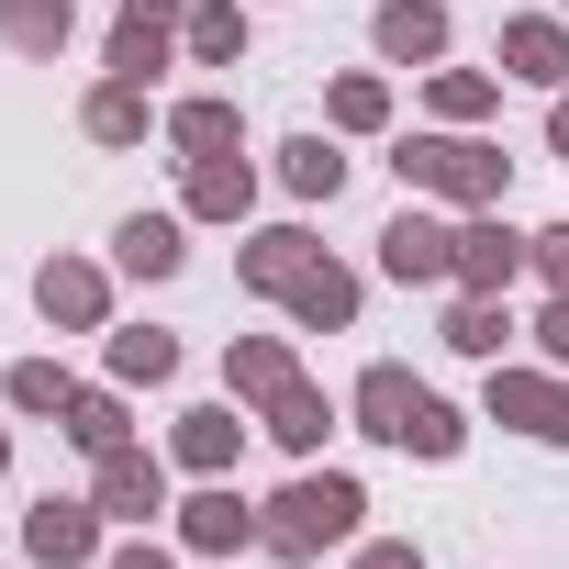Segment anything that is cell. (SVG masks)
<instances>
[{"label": "cell", "instance_id": "cell-1", "mask_svg": "<svg viewBox=\"0 0 569 569\" xmlns=\"http://www.w3.org/2000/svg\"><path fill=\"white\" fill-rule=\"evenodd\" d=\"M358 513H369V491H358L347 469H302L291 491L257 502V547H268L279 569H313L325 547H358Z\"/></svg>", "mask_w": 569, "mask_h": 569}, {"label": "cell", "instance_id": "cell-2", "mask_svg": "<svg viewBox=\"0 0 569 569\" xmlns=\"http://www.w3.org/2000/svg\"><path fill=\"white\" fill-rule=\"evenodd\" d=\"M391 179H402L413 201L491 212V201L513 190V157H502L491 134H458V123H436V134H402V146H391Z\"/></svg>", "mask_w": 569, "mask_h": 569}, {"label": "cell", "instance_id": "cell-3", "mask_svg": "<svg viewBox=\"0 0 569 569\" xmlns=\"http://www.w3.org/2000/svg\"><path fill=\"white\" fill-rule=\"evenodd\" d=\"M480 413L491 425H513V436H536V447H569V369H525V358H491V380H480Z\"/></svg>", "mask_w": 569, "mask_h": 569}, {"label": "cell", "instance_id": "cell-4", "mask_svg": "<svg viewBox=\"0 0 569 569\" xmlns=\"http://www.w3.org/2000/svg\"><path fill=\"white\" fill-rule=\"evenodd\" d=\"M380 279H402V291H447V279H458V223L402 190V212L380 223Z\"/></svg>", "mask_w": 569, "mask_h": 569}, {"label": "cell", "instance_id": "cell-5", "mask_svg": "<svg viewBox=\"0 0 569 569\" xmlns=\"http://www.w3.org/2000/svg\"><path fill=\"white\" fill-rule=\"evenodd\" d=\"M101 525H112V513H101L90 491H46V502L23 513V558H34V569H101V558H112Z\"/></svg>", "mask_w": 569, "mask_h": 569}, {"label": "cell", "instance_id": "cell-6", "mask_svg": "<svg viewBox=\"0 0 569 569\" xmlns=\"http://www.w3.org/2000/svg\"><path fill=\"white\" fill-rule=\"evenodd\" d=\"M168 536H179V558L223 569V558H246V547H257V502H246L234 480H201V491L168 513Z\"/></svg>", "mask_w": 569, "mask_h": 569}, {"label": "cell", "instance_id": "cell-7", "mask_svg": "<svg viewBox=\"0 0 569 569\" xmlns=\"http://www.w3.org/2000/svg\"><path fill=\"white\" fill-rule=\"evenodd\" d=\"M168 469L179 458H157V447H112V458H90V502L112 513V525H168L179 502H168Z\"/></svg>", "mask_w": 569, "mask_h": 569}, {"label": "cell", "instance_id": "cell-8", "mask_svg": "<svg viewBox=\"0 0 569 569\" xmlns=\"http://www.w3.org/2000/svg\"><path fill=\"white\" fill-rule=\"evenodd\" d=\"M34 313L57 336H112V268L101 257H46L34 268Z\"/></svg>", "mask_w": 569, "mask_h": 569}, {"label": "cell", "instance_id": "cell-9", "mask_svg": "<svg viewBox=\"0 0 569 569\" xmlns=\"http://www.w3.org/2000/svg\"><path fill=\"white\" fill-rule=\"evenodd\" d=\"M179 34H190V0H123L112 12V79L157 90V68H179Z\"/></svg>", "mask_w": 569, "mask_h": 569}, {"label": "cell", "instance_id": "cell-10", "mask_svg": "<svg viewBox=\"0 0 569 569\" xmlns=\"http://www.w3.org/2000/svg\"><path fill=\"white\" fill-rule=\"evenodd\" d=\"M525 279V234H513V212L491 201V212H458V279L447 291H513Z\"/></svg>", "mask_w": 569, "mask_h": 569}, {"label": "cell", "instance_id": "cell-11", "mask_svg": "<svg viewBox=\"0 0 569 569\" xmlns=\"http://www.w3.org/2000/svg\"><path fill=\"white\" fill-rule=\"evenodd\" d=\"M369 46H380V68H447L458 23H447V0H380V12H369Z\"/></svg>", "mask_w": 569, "mask_h": 569}, {"label": "cell", "instance_id": "cell-12", "mask_svg": "<svg viewBox=\"0 0 569 569\" xmlns=\"http://www.w3.org/2000/svg\"><path fill=\"white\" fill-rule=\"evenodd\" d=\"M168 458L190 469V480H223L234 458H246V402L223 391V402H190L179 425H168Z\"/></svg>", "mask_w": 569, "mask_h": 569}, {"label": "cell", "instance_id": "cell-13", "mask_svg": "<svg viewBox=\"0 0 569 569\" xmlns=\"http://www.w3.org/2000/svg\"><path fill=\"white\" fill-rule=\"evenodd\" d=\"M502 79H525V90H569V12H513L502 23V57H491Z\"/></svg>", "mask_w": 569, "mask_h": 569}, {"label": "cell", "instance_id": "cell-14", "mask_svg": "<svg viewBox=\"0 0 569 569\" xmlns=\"http://www.w3.org/2000/svg\"><path fill=\"white\" fill-rule=\"evenodd\" d=\"M79 134L123 157V146H146V134H168V101H157L146 79H101V90L79 101Z\"/></svg>", "mask_w": 569, "mask_h": 569}, {"label": "cell", "instance_id": "cell-15", "mask_svg": "<svg viewBox=\"0 0 569 569\" xmlns=\"http://www.w3.org/2000/svg\"><path fill=\"white\" fill-rule=\"evenodd\" d=\"M279 302H291V325H302V336H347V325H358V302H369V279H358L347 257H313Z\"/></svg>", "mask_w": 569, "mask_h": 569}, {"label": "cell", "instance_id": "cell-16", "mask_svg": "<svg viewBox=\"0 0 569 569\" xmlns=\"http://www.w3.org/2000/svg\"><path fill=\"white\" fill-rule=\"evenodd\" d=\"M112 268L123 279H179L190 268V212H123L112 223Z\"/></svg>", "mask_w": 569, "mask_h": 569}, {"label": "cell", "instance_id": "cell-17", "mask_svg": "<svg viewBox=\"0 0 569 569\" xmlns=\"http://www.w3.org/2000/svg\"><path fill=\"white\" fill-rule=\"evenodd\" d=\"M57 436H68L79 458L134 447V391H123V380H79V391H68V413H57Z\"/></svg>", "mask_w": 569, "mask_h": 569}, {"label": "cell", "instance_id": "cell-18", "mask_svg": "<svg viewBox=\"0 0 569 569\" xmlns=\"http://www.w3.org/2000/svg\"><path fill=\"white\" fill-rule=\"evenodd\" d=\"M313 257H325V246H313L302 223H257V234L234 246V279H246V291H257V302H279V291H291V279L313 268Z\"/></svg>", "mask_w": 569, "mask_h": 569}, {"label": "cell", "instance_id": "cell-19", "mask_svg": "<svg viewBox=\"0 0 569 569\" xmlns=\"http://www.w3.org/2000/svg\"><path fill=\"white\" fill-rule=\"evenodd\" d=\"M168 146H179V168H190V157H246V112H234V90H190V101H168Z\"/></svg>", "mask_w": 569, "mask_h": 569}, {"label": "cell", "instance_id": "cell-20", "mask_svg": "<svg viewBox=\"0 0 569 569\" xmlns=\"http://www.w3.org/2000/svg\"><path fill=\"white\" fill-rule=\"evenodd\" d=\"M179 212L190 223H246L257 212V168L246 157H190L179 168Z\"/></svg>", "mask_w": 569, "mask_h": 569}, {"label": "cell", "instance_id": "cell-21", "mask_svg": "<svg viewBox=\"0 0 569 569\" xmlns=\"http://www.w3.org/2000/svg\"><path fill=\"white\" fill-rule=\"evenodd\" d=\"M413 402H425V380H413L402 358H369V369H358V391H347V413H358V436H380V447H402V425H413Z\"/></svg>", "mask_w": 569, "mask_h": 569}, {"label": "cell", "instance_id": "cell-22", "mask_svg": "<svg viewBox=\"0 0 569 569\" xmlns=\"http://www.w3.org/2000/svg\"><path fill=\"white\" fill-rule=\"evenodd\" d=\"M436 347H458V358H513V302L502 291H447V325H436Z\"/></svg>", "mask_w": 569, "mask_h": 569}, {"label": "cell", "instance_id": "cell-23", "mask_svg": "<svg viewBox=\"0 0 569 569\" xmlns=\"http://www.w3.org/2000/svg\"><path fill=\"white\" fill-rule=\"evenodd\" d=\"M257 425H268V447H279V458H302V469H313V458H325V436H336V402H325L313 380H291L279 402H257Z\"/></svg>", "mask_w": 569, "mask_h": 569}, {"label": "cell", "instance_id": "cell-24", "mask_svg": "<svg viewBox=\"0 0 569 569\" xmlns=\"http://www.w3.org/2000/svg\"><path fill=\"white\" fill-rule=\"evenodd\" d=\"M302 380V358H291V336H234L223 347V391L257 413V402H279V391H291Z\"/></svg>", "mask_w": 569, "mask_h": 569}, {"label": "cell", "instance_id": "cell-25", "mask_svg": "<svg viewBox=\"0 0 569 569\" xmlns=\"http://www.w3.org/2000/svg\"><path fill=\"white\" fill-rule=\"evenodd\" d=\"M101 369H112L123 391H168V380H179V336H168V325H112V336H101Z\"/></svg>", "mask_w": 569, "mask_h": 569}, {"label": "cell", "instance_id": "cell-26", "mask_svg": "<svg viewBox=\"0 0 569 569\" xmlns=\"http://www.w3.org/2000/svg\"><path fill=\"white\" fill-rule=\"evenodd\" d=\"M68 34H79V0H0V46H12V57L57 68V57H68Z\"/></svg>", "mask_w": 569, "mask_h": 569}, {"label": "cell", "instance_id": "cell-27", "mask_svg": "<svg viewBox=\"0 0 569 569\" xmlns=\"http://www.w3.org/2000/svg\"><path fill=\"white\" fill-rule=\"evenodd\" d=\"M246 0H190V34H179V57L190 68H246Z\"/></svg>", "mask_w": 569, "mask_h": 569}, {"label": "cell", "instance_id": "cell-28", "mask_svg": "<svg viewBox=\"0 0 569 569\" xmlns=\"http://www.w3.org/2000/svg\"><path fill=\"white\" fill-rule=\"evenodd\" d=\"M425 101H436V123L480 134V123L502 112V68H436V79H425Z\"/></svg>", "mask_w": 569, "mask_h": 569}, {"label": "cell", "instance_id": "cell-29", "mask_svg": "<svg viewBox=\"0 0 569 569\" xmlns=\"http://www.w3.org/2000/svg\"><path fill=\"white\" fill-rule=\"evenodd\" d=\"M279 190H291V201H336V190H347L336 134H291V146H279Z\"/></svg>", "mask_w": 569, "mask_h": 569}, {"label": "cell", "instance_id": "cell-30", "mask_svg": "<svg viewBox=\"0 0 569 569\" xmlns=\"http://www.w3.org/2000/svg\"><path fill=\"white\" fill-rule=\"evenodd\" d=\"M325 123H336V134H391V79H380V68H347V79L325 90Z\"/></svg>", "mask_w": 569, "mask_h": 569}, {"label": "cell", "instance_id": "cell-31", "mask_svg": "<svg viewBox=\"0 0 569 569\" xmlns=\"http://www.w3.org/2000/svg\"><path fill=\"white\" fill-rule=\"evenodd\" d=\"M68 391H79V380H68L57 358H12V369H0V402L34 413V425H57V413H68Z\"/></svg>", "mask_w": 569, "mask_h": 569}, {"label": "cell", "instance_id": "cell-32", "mask_svg": "<svg viewBox=\"0 0 569 569\" xmlns=\"http://www.w3.org/2000/svg\"><path fill=\"white\" fill-rule=\"evenodd\" d=\"M458 447H469V413H458V402H436V391H425V402H413V425H402V458H436V469H447V458H458Z\"/></svg>", "mask_w": 569, "mask_h": 569}, {"label": "cell", "instance_id": "cell-33", "mask_svg": "<svg viewBox=\"0 0 569 569\" xmlns=\"http://www.w3.org/2000/svg\"><path fill=\"white\" fill-rule=\"evenodd\" d=\"M525 279H547V291H569V223H536V234H525Z\"/></svg>", "mask_w": 569, "mask_h": 569}, {"label": "cell", "instance_id": "cell-34", "mask_svg": "<svg viewBox=\"0 0 569 569\" xmlns=\"http://www.w3.org/2000/svg\"><path fill=\"white\" fill-rule=\"evenodd\" d=\"M525 336H536V358H547V369H569V291H547Z\"/></svg>", "mask_w": 569, "mask_h": 569}, {"label": "cell", "instance_id": "cell-35", "mask_svg": "<svg viewBox=\"0 0 569 569\" xmlns=\"http://www.w3.org/2000/svg\"><path fill=\"white\" fill-rule=\"evenodd\" d=\"M101 569H179V547H168L157 525H123V547H112Z\"/></svg>", "mask_w": 569, "mask_h": 569}, {"label": "cell", "instance_id": "cell-36", "mask_svg": "<svg viewBox=\"0 0 569 569\" xmlns=\"http://www.w3.org/2000/svg\"><path fill=\"white\" fill-rule=\"evenodd\" d=\"M347 569H425V547H413V536H358Z\"/></svg>", "mask_w": 569, "mask_h": 569}, {"label": "cell", "instance_id": "cell-37", "mask_svg": "<svg viewBox=\"0 0 569 569\" xmlns=\"http://www.w3.org/2000/svg\"><path fill=\"white\" fill-rule=\"evenodd\" d=\"M547 157H569V90L547 101Z\"/></svg>", "mask_w": 569, "mask_h": 569}, {"label": "cell", "instance_id": "cell-38", "mask_svg": "<svg viewBox=\"0 0 569 569\" xmlns=\"http://www.w3.org/2000/svg\"><path fill=\"white\" fill-rule=\"evenodd\" d=\"M0 480H12V425H0Z\"/></svg>", "mask_w": 569, "mask_h": 569}, {"label": "cell", "instance_id": "cell-39", "mask_svg": "<svg viewBox=\"0 0 569 569\" xmlns=\"http://www.w3.org/2000/svg\"><path fill=\"white\" fill-rule=\"evenodd\" d=\"M558 12H569V0H558Z\"/></svg>", "mask_w": 569, "mask_h": 569}, {"label": "cell", "instance_id": "cell-40", "mask_svg": "<svg viewBox=\"0 0 569 569\" xmlns=\"http://www.w3.org/2000/svg\"><path fill=\"white\" fill-rule=\"evenodd\" d=\"M223 569H234V558H223Z\"/></svg>", "mask_w": 569, "mask_h": 569}]
</instances>
